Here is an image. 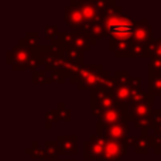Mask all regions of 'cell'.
<instances>
[{"label":"cell","mask_w":161,"mask_h":161,"mask_svg":"<svg viewBox=\"0 0 161 161\" xmlns=\"http://www.w3.org/2000/svg\"><path fill=\"white\" fill-rule=\"evenodd\" d=\"M108 36L114 41H131L136 31V21L123 11L120 6H116L103 16Z\"/></svg>","instance_id":"obj_1"},{"label":"cell","mask_w":161,"mask_h":161,"mask_svg":"<svg viewBox=\"0 0 161 161\" xmlns=\"http://www.w3.org/2000/svg\"><path fill=\"white\" fill-rule=\"evenodd\" d=\"M36 47L30 42H27L24 38L19 42V45L7 53V64H10L16 71L27 69V68L38 67V61L36 58Z\"/></svg>","instance_id":"obj_2"},{"label":"cell","mask_w":161,"mask_h":161,"mask_svg":"<svg viewBox=\"0 0 161 161\" xmlns=\"http://www.w3.org/2000/svg\"><path fill=\"white\" fill-rule=\"evenodd\" d=\"M117 105L110 91L96 88L91 91V110L95 116H102L108 109Z\"/></svg>","instance_id":"obj_3"},{"label":"cell","mask_w":161,"mask_h":161,"mask_svg":"<svg viewBox=\"0 0 161 161\" xmlns=\"http://www.w3.org/2000/svg\"><path fill=\"white\" fill-rule=\"evenodd\" d=\"M108 139L99 134H92L85 143H83V158L89 160H103L105 157V147Z\"/></svg>","instance_id":"obj_4"},{"label":"cell","mask_w":161,"mask_h":161,"mask_svg":"<svg viewBox=\"0 0 161 161\" xmlns=\"http://www.w3.org/2000/svg\"><path fill=\"white\" fill-rule=\"evenodd\" d=\"M129 133V123L122 122L112 126H103L102 123L97 122L96 126V134L103 136L108 140H116V142H126Z\"/></svg>","instance_id":"obj_5"},{"label":"cell","mask_w":161,"mask_h":161,"mask_svg":"<svg viewBox=\"0 0 161 161\" xmlns=\"http://www.w3.org/2000/svg\"><path fill=\"white\" fill-rule=\"evenodd\" d=\"M65 21L69 24L74 30H78L79 33H86L88 30V23H86L85 17H83L82 11H80L76 0H72L69 6L67 7V13H65Z\"/></svg>","instance_id":"obj_6"},{"label":"cell","mask_w":161,"mask_h":161,"mask_svg":"<svg viewBox=\"0 0 161 161\" xmlns=\"http://www.w3.org/2000/svg\"><path fill=\"white\" fill-rule=\"evenodd\" d=\"M129 119V105H114L108 109L102 116H99V123L103 126H112L122 122H127Z\"/></svg>","instance_id":"obj_7"},{"label":"cell","mask_w":161,"mask_h":161,"mask_svg":"<svg viewBox=\"0 0 161 161\" xmlns=\"http://www.w3.org/2000/svg\"><path fill=\"white\" fill-rule=\"evenodd\" d=\"M153 103L150 102H139L129 105V119L127 123H134L136 120L148 119L153 114Z\"/></svg>","instance_id":"obj_8"},{"label":"cell","mask_w":161,"mask_h":161,"mask_svg":"<svg viewBox=\"0 0 161 161\" xmlns=\"http://www.w3.org/2000/svg\"><path fill=\"white\" fill-rule=\"evenodd\" d=\"M127 143L116 142V140H108L105 147V157L103 161H120L127 151Z\"/></svg>","instance_id":"obj_9"},{"label":"cell","mask_w":161,"mask_h":161,"mask_svg":"<svg viewBox=\"0 0 161 161\" xmlns=\"http://www.w3.org/2000/svg\"><path fill=\"white\" fill-rule=\"evenodd\" d=\"M153 40V27L148 24L147 20L136 21V31L131 41L139 42V44H150Z\"/></svg>","instance_id":"obj_10"},{"label":"cell","mask_w":161,"mask_h":161,"mask_svg":"<svg viewBox=\"0 0 161 161\" xmlns=\"http://www.w3.org/2000/svg\"><path fill=\"white\" fill-rule=\"evenodd\" d=\"M76 143H78V139H76L75 134H61L58 136V144H59V153L64 154V156H72L78 151L76 148Z\"/></svg>","instance_id":"obj_11"},{"label":"cell","mask_w":161,"mask_h":161,"mask_svg":"<svg viewBox=\"0 0 161 161\" xmlns=\"http://www.w3.org/2000/svg\"><path fill=\"white\" fill-rule=\"evenodd\" d=\"M148 92L153 96H161V71L148 68Z\"/></svg>","instance_id":"obj_12"},{"label":"cell","mask_w":161,"mask_h":161,"mask_svg":"<svg viewBox=\"0 0 161 161\" xmlns=\"http://www.w3.org/2000/svg\"><path fill=\"white\" fill-rule=\"evenodd\" d=\"M154 146V139L153 136L148 134H143L140 137H136V143H134V153L136 154H147L148 148Z\"/></svg>","instance_id":"obj_13"},{"label":"cell","mask_w":161,"mask_h":161,"mask_svg":"<svg viewBox=\"0 0 161 161\" xmlns=\"http://www.w3.org/2000/svg\"><path fill=\"white\" fill-rule=\"evenodd\" d=\"M131 41H114L110 40V51H113L114 55L122 58V57H129Z\"/></svg>","instance_id":"obj_14"},{"label":"cell","mask_w":161,"mask_h":161,"mask_svg":"<svg viewBox=\"0 0 161 161\" xmlns=\"http://www.w3.org/2000/svg\"><path fill=\"white\" fill-rule=\"evenodd\" d=\"M44 151H45V160H50V161H55L59 154H61L59 153L58 142H47L44 144Z\"/></svg>","instance_id":"obj_15"},{"label":"cell","mask_w":161,"mask_h":161,"mask_svg":"<svg viewBox=\"0 0 161 161\" xmlns=\"http://www.w3.org/2000/svg\"><path fill=\"white\" fill-rule=\"evenodd\" d=\"M53 71L48 69H40L33 72V82L37 83H50L53 82Z\"/></svg>","instance_id":"obj_16"},{"label":"cell","mask_w":161,"mask_h":161,"mask_svg":"<svg viewBox=\"0 0 161 161\" xmlns=\"http://www.w3.org/2000/svg\"><path fill=\"white\" fill-rule=\"evenodd\" d=\"M148 57L151 58H158L161 59V37L148 44Z\"/></svg>","instance_id":"obj_17"},{"label":"cell","mask_w":161,"mask_h":161,"mask_svg":"<svg viewBox=\"0 0 161 161\" xmlns=\"http://www.w3.org/2000/svg\"><path fill=\"white\" fill-rule=\"evenodd\" d=\"M57 110H58L59 120H62V122H69V120H71V110L65 108L64 103H59Z\"/></svg>","instance_id":"obj_18"},{"label":"cell","mask_w":161,"mask_h":161,"mask_svg":"<svg viewBox=\"0 0 161 161\" xmlns=\"http://www.w3.org/2000/svg\"><path fill=\"white\" fill-rule=\"evenodd\" d=\"M161 125V109L158 110H153L151 114V129H156Z\"/></svg>","instance_id":"obj_19"},{"label":"cell","mask_w":161,"mask_h":161,"mask_svg":"<svg viewBox=\"0 0 161 161\" xmlns=\"http://www.w3.org/2000/svg\"><path fill=\"white\" fill-rule=\"evenodd\" d=\"M45 117H47V127H51V123L55 122V120H59V116H58V110H50L45 113Z\"/></svg>","instance_id":"obj_20"},{"label":"cell","mask_w":161,"mask_h":161,"mask_svg":"<svg viewBox=\"0 0 161 161\" xmlns=\"http://www.w3.org/2000/svg\"><path fill=\"white\" fill-rule=\"evenodd\" d=\"M45 31H47V37L48 38H51L54 41V40H57L58 38V28L55 27V25H47L45 27Z\"/></svg>","instance_id":"obj_21"},{"label":"cell","mask_w":161,"mask_h":161,"mask_svg":"<svg viewBox=\"0 0 161 161\" xmlns=\"http://www.w3.org/2000/svg\"><path fill=\"white\" fill-rule=\"evenodd\" d=\"M153 139H154V153L156 154H161V137L153 134Z\"/></svg>","instance_id":"obj_22"},{"label":"cell","mask_w":161,"mask_h":161,"mask_svg":"<svg viewBox=\"0 0 161 161\" xmlns=\"http://www.w3.org/2000/svg\"><path fill=\"white\" fill-rule=\"evenodd\" d=\"M67 161H68V160H67Z\"/></svg>","instance_id":"obj_23"}]
</instances>
